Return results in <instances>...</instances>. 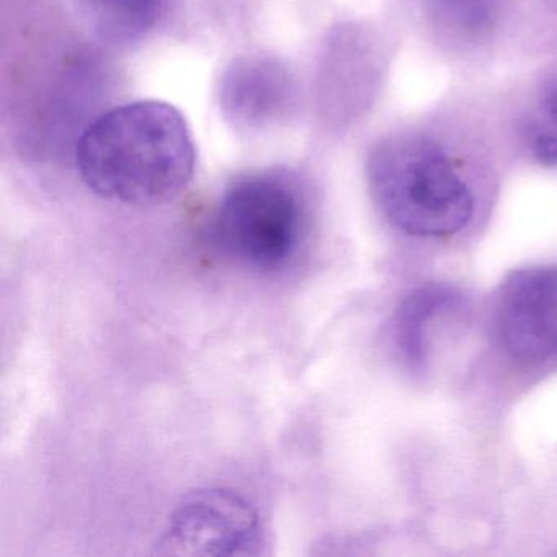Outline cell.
<instances>
[{
    "label": "cell",
    "instance_id": "1",
    "mask_svg": "<svg viewBox=\"0 0 557 557\" xmlns=\"http://www.w3.org/2000/svg\"><path fill=\"white\" fill-rule=\"evenodd\" d=\"M84 184L106 200L158 207L190 184L197 152L182 113L169 103L143 100L103 113L77 141Z\"/></svg>",
    "mask_w": 557,
    "mask_h": 557
},
{
    "label": "cell",
    "instance_id": "2",
    "mask_svg": "<svg viewBox=\"0 0 557 557\" xmlns=\"http://www.w3.org/2000/svg\"><path fill=\"white\" fill-rule=\"evenodd\" d=\"M371 194L396 230L445 237L468 226L474 197L442 146L423 136L381 143L368 161Z\"/></svg>",
    "mask_w": 557,
    "mask_h": 557
},
{
    "label": "cell",
    "instance_id": "3",
    "mask_svg": "<svg viewBox=\"0 0 557 557\" xmlns=\"http://www.w3.org/2000/svg\"><path fill=\"white\" fill-rule=\"evenodd\" d=\"M308 231V208L292 178L252 174L224 191L210 223L218 252L247 269L276 272L301 249Z\"/></svg>",
    "mask_w": 557,
    "mask_h": 557
},
{
    "label": "cell",
    "instance_id": "4",
    "mask_svg": "<svg viewBox=\"0 0 557 557\" xmlns=\"http://www.w3.org/2000/svg\"><path fill=\"white\" fill-rule=\"evenodd\" d=\"M158 550L175 556H256L263 546L257 508L230 488H198L172 511Z\"/></svg>",
    "mask_w": 557,
    "mask_h": 557
},
{
    "label": "cell",
    "instance_id": "5",
    "mask_svg": "<svg viewBox=\"0 0 557 557\" xmlns=\"http://www.w3.org/2000/svg\"><path fill=\"white\" fill-rule=\"evenodd\" d=\"M497 329L505 350L518 360L557 355V265L530 267L505 280Z\"/></svg>",
    "mask_w": 557,
    "mask_h": 557
},
{
    "label": "cell",
    "instance_id": "6",
    "mask_svg": "<svg viewBox=\"0 0 557 557\" xmlns=\"http://www.w3.org/2000/svg\"><path fill=\"white\" fill-rule=\"evenodd\" d=\"M293 94L285 67L267 58H246L224 74L220 102L224 116L237 128H263L286 115Z\"/></svg>",
    "mask_w": 557,
    "mask_h": 557
},
{
    "label": "cell",
    "instance_id": "7",
    "mask_svg": "<svg viewBox=\"0 0 557 557\" xmlns=\"http://www.w3.org/2000/svg\"><path fill=\"white\" fill-rule=\"evenodd\" d=\"M461 305V295L446 285H425L403 299L394 319V337L404 361L422 370L429 361L430 341L440 318Z\"/></svg>",
    "mask_w": 557,
    "mask_h": 557
},
{
    "label": "cell",
    "instance_id": "8",
    "mask_svg": "<svg viewBox=\"0 0 557 557\" xmlns=\"http://www.w3.org/2000/svg\"><path fill=\"white\" fill-rule=\"evenodd\" d=\"M97 30L113 41L138 40L156 27L168 0H79Z\"/></svg>",
    "mask_w": 557,
    "mask_h": 557
},
{
    "label": "cell",
    "instance_id": "9",
    "mask_svg": "<svg viewBox=\"0 0 557 557\" xmlns=\"http://www.w3.org/2000/svg\"><path fill=\"white\" fill-rule=\"evenodd\" d=\"M429 4L446 28L465 37L484 34L495 17V0H429Z\"/></svg>",
    "mask_w": 557,
    "mask_h": 557
},
{
    "label": "cell",
    "instance_id": "10",
    "mask_svg": "<svg viewBox=\"0 0 557 557\" xmlns=\"http://www.w3.org/2000/svg\"><path fill=\"white\" fill-rule=\"evenodd\" d=\"M527 136L531 154L537 161L557 165V84L546 90L531 113Z\"/></svg>",
    "mask_w": 557,
    "mask_h": 557
}]
</instances>
